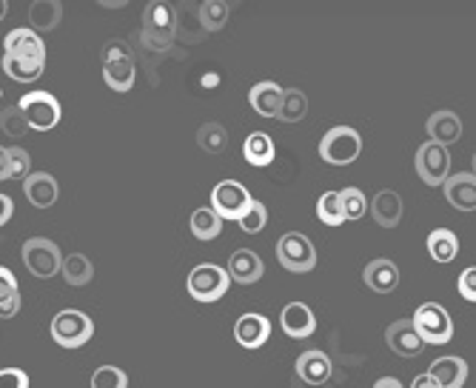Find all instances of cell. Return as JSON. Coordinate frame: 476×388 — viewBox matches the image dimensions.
<instances>
[{
    "label": "cell",
    "mask_w": 476,
    "mask_h": 388,
    "mask_svg": "<svg viewBox=\"0 0 476 388\" xmlns=\"http://www.w3.org/2000/svg\"><path fill=\"white\" fill-rule=\"evenodd\" d=\"M177 35V12L166 0H152L143 12V40L154 52H166Z\"/></svg>",
    "instance_id": "1"
},
{
    "label": "cell",
    "mask_w": 476,
    "mask_h": 388,
    "mask_svg": "<svg viewBox=\"0 0 476 388\" xmlns=\"http://www.w3.org/2000/svg\"><path fill=\"white\" fill-rule=\"evenodd\" d=\"M411 323H414V332L420 334V340L428 343V346H445V343H451L454 337V320L439 303H423L414 311Z\"/></svg>",
    "instance_id": "2"
},
{
    "label": "cell",
    "mask_w": 476,
    "mask_h": 388,
    "mask_svg": "<svg viewBox=\"0 0 476 388\" xmlns=\"http://www.w3.org/2000/svg\"><path fill=\"white\" fill-rule=\"evenodd\" d=\"M103 78H106V86L114 92H128L135 86V78H137L135 54L123 40H114L103 49Z\"/></svg>",
    "instance_id": "3"
},
{
    "label": "cell",
    "mask_w": 476,
    "mask_h": 388,
    "mask_svg": "<svg viewBox=\"0 0 476 388\" xmlns=\"http://www.w3.org/2000/svg\"><path fill=\"white\" fill-rule=\"evenodd\" d=\"M363 152V137L351 126H334L320 140V157L331 166H349Z\"/></svg>",
    "instance_id": "4"
},
{
    "label": "cell",
    "mask_w": 476,
    "mask_h": 388,
    "mask_svg": "<svg viewBox=\"0 0 476 388\" xmlns=\"http://www.w3.org/2000/svg\"><path fill=\"white\" fill-rule=\"evenodd\" d=\"M94 334V323L89 314H83L78 309H66V311H57L54 320H52V337L57 346L63 349H80L86 343L92 340Z\"/></svg>",
    "instance_id": "5"
},
{
    "label": "cell",
    "mask_w": 476,
    "mask_h": 388,
    "mask_svg": "<svg viewBox=\"0 0 476 388\" xmlns=\"http://www.w3.org/2000/svg\"><path fill=\"white\" fill-rule=\"evenodd\" d=\"M18 106L23 111V118L29 123V128H35V132H52L61 120V103H57V97L49 95V92H26Z\"/></svg>",
    "instance_id": "6"
},
{
    "label": "cell",
    "mask_w": 476,
    "mask_h": 388,
    "mask_svg": "<svg viewBox=\"0 0 476 388\" xmlns=\"http://www.w3.org/2000/svg\"><path fill=\"white\" fill-rule=\"evenodd\" d=\"M189 294L200 303H214V300H220L228 285H232V277H228V271L223 266H214V263H203V266H194L189 271Z\"/></svg>",
    "instance_id": "7"
},
{
    "label": "cell",
    "mask_w": 476,
    "mask_h": 388,
    "mask_svg": "<svg viewBox=\"0 0 476 388\" xmlns=\"http://www.w3.org/2000/svg\"><path fill=\"white\" fill-rule=\"evenodd\" d=\"M23 263H26V268L32 271L35 277L49 280V277L57 275V271H61L63 257H61V249H57L54 240L29 237V240L23 243Z\"/></svg>",
    "instance_id": "8"
},
{
    "label": "cell",
    "mask_w": 476,
    "mask_h": 388,
    "mask_svg": "<svg viewBox=\"0 0 476 388\" xmlns=\"http://www.w3.org/2000/svg\"><path fill=\"white\" fill-rule=\"evenodd\" d=\"M277 260L283 263L285 271L306 275V271H311L316 266V249L306 235L288 232L277 240Z\"/></svg>",
    "instance_id": "9"
},
{
    "label": "cell",
    "mask_w": 476,
    "mask_h": 388,
    "mask_svg": "<svg viewBox=\"0 0 476 388\" xmlns=\"http://www.w3.org/2000/svg\"><path fill=\"white\" fill-rule=\"evenodd\" d=\"M251 203H254V197L237 180H223L214 186V192H211V209L217 211L220 220H240L242 214L251 209Z\"/></svg>",
    "instance_id": "10"
},
{
    "label": "cell",
    "mask_w": 476,
    "mask_h": 388,
    "mask_svg": "<svg viewBox=\"0 0 476 388\" xmlns=\"http://www.w3.org/2000/svg\"><path fill=\"white\" fill-rule=\"evenodd\" d=\"M416 171H420L423 183L428 186H445V180L451 177V154L439 143H423L416 149Z\"/></svg>",
    "instance_id": "11"
},
{
    "label": "cell",
    "mask_w": 476,
    "mask_h": 388,
    "mask_svg": "<svg viewBox=\"0 0 476 388\" xmlns=\"http://www.w3.org/2000/svg\"><path fill=\"white\" fill-rule=\"evenodd\" d=\"M4 54L21 57V61L46 63V43L35 32V29H12L4 37Z\"/></svg>",
    "instance_id": "12"
},
{
    "label": "cell",
    "mask_w": 476,
    "mask_h": 388,
    "mask_svg": "<svg viewBox=\"0 0 476 388\" xmlns=\"http://www.w3.org/2000/svg\"><path fill=\"white\" fill-rule=\"evenodd\" d=\"M425 132L431 137V143H439V146H454V143L463 137V120L456 118L454 111L442 109V111H434L425 123Z\"/></svg>",
    "instance_id": "13"
},
{
    "label": "cell",
    "mask_w": 476,
    "mask_h": 388,
    "mask_svg": "<svg viewBox=\"0 0 476 388\" xmlns=\"http://www.w3.org/2000/svg\"><path fill=\"white\" fill-rule=\"evenodd\" d=\"M283 86L274 83V80H259L251 86L249 92V103L251 109L259 114V118H277L280 106H283Z\"/></svg>",
    "instance_id": "14"
},
{
    "label": "cell",
    "mask_w": 476,
    "mask_h": 388,
    "mask_svg": "<svg viewBox=\"0 0 476 388\" xmlns=\"http://www.w3.org/2000/svg\"><path fill=\"white\" fill-rule=\"evenodd\" d=\"M280 326H283V332L288 337H294V340H306L314 334V328H316V318H314V311L306 306V303H288L280 314Z\"/></svg>",
    "instance_id": "15"
},
{
    "label": "cell",
    "mask_w": 476,
    "mask_h": 388,
    "mask_svg": "<svg viewBox=\"0 0 476 388\" xmlns=\"http://www.w3.org/2000/svg\"><path fill=\"white\" fill-rule=\"evenodd\" d=\"M294 371H297V377H300L302 383L323 385V383H328V377H331V357H328L325 351H320V349L302 351V354L297 357Z\"/></svg>",
    "instance_id": "16"
},
{
    "label": "cell",
    "mask_w": 476,
    "mask_h": 388,
    "mask_svg": "<svg viewBox=\"0 0 476 388\" xmlns=\"http://www.w3.org/2000/svg\"><path fill=\"white\" fill-rule=\"evenodd\" d=\"M385 343H388V349H391L394 354H399V357H416L425 346V343L420 340V334L414 332L411 320H397V323L388 326Z\"/></svg>",
    "instance_id": "17"
},
{
    "label": "cell",
    "mask_w": 476,
    "mask_h": 388,
    "mask_svg": "<svg viewBox=\"0 0 476 388\" xmlns=\"http://www.w3.org/2000/svg\"><path fill=\"white\" fill-rule=\"evenodd\" d=\"M363 280L371 292L377 294H391L399 283V268L394 260H388V257H377V260H371L363 271Z\"/></svg>",
    "instance_id": "18"
},
{
    "label": "cell",
    "mask_w": 476,
    "mask_h": 388,
    "mask_svg": "<svg viewBox=\"0 0 476 388\" xmlns=\"http://www.w3.org/2000/svg\"><path fill=\"white\" fill-rule=\"evenodd\" d=\"M271 334V323L263 314H242L234 323V337L242 349H259L266 346V340Z\"/></svg>",
    "instance_id": "19"
},
{
    "label": "cell",
    "mask_w": 476,
    "mask_h": 388,
    "mask_svg": "<svg viewBox=\"0 0 476 388\" xmlns=\"http://www.w3.org/2000/svg\"><path fill=\"white\" fill-rule=\"evenodd\" d=\"M445 200L459 211H476V177L473 175H451L445 180Z\"/></svg>",
    "instance_id": "20"
},
{
    "label": "cell",
    "mask_w": 476,
    "mask_h": 388,
    "mask_svg": "<svg viewBox=\"0 0 476 388\" xmlns=\"http://www.w3.org/2000/svg\"><path fill=\"white\" fill-rule=\"evenodd\" d=\"M228 277L234 283H242V285H251L263 277V260H259V254L251 252V249H237L232 254V260H228Z\"/></svg>",
    "instance_id": "21"
},
{
    "label": "cell",
    "mask_w": 476,
    "mask_h": 388,
    "mask_svg": "<svg viewBox=\"0 0 476 388\" xmlns=\"http://www.w3.org/2000/svg\"><path fill=\"white\" fill-rule=\"evenodd\" d=\"M428 375L439 383V388H463L468 380V363L463 357H439L431 363Z\"/></svg>",
    "instance_id": "22"
},
{
    "label": "cell",
    "mask_w": 476,
    "mask_h": 388,
    "mask_svg": "<svg viewBox=\"0 0 476 388\" xmlns=\"http://www.w3.org/2000/svg\"><path fill=\"white\" fill-rule=\"evenodd\" d=\"M23 192L32 206L49 209L57 200V180L52 175H46V171H32V175L23 180Z\"/></svg>",
    "instance_id": "23"
},
{
    "label": "cell",
    "mask_w": 476,
    "mask_h": 388,
    "mask_svg": "<svg viewBox=\"0 0 476 388\" xmlns=\"http://www.w3.org/2000/svg\"><path fill=\"white\" fill-rule=\"evenodd\" d=\"M371 214L382 228H397L402 220V197L394 189H382L371 200Z\"/></svg>",
    "instance_id": "24"
},
{
    "label": "cell",
    "mask_w": 476,
    "mask_h": 388,
    "mask_svg": "<svg viewBox=\"0 0 476 388\" xmlns=\"http://www.w3.org/2000/svg\"><path fill=\"white\" fill-rule=\"evenodd\" d=\"M274 154H277V149H274V140L266 132H254V135L245 137V143H242L245 163H251L257 169L271 166L274 163Z\"/></svg>",
    "instance_id": "25"
},
{
    "label": "cell",
    "mask_w": 476,
    "mask_h": 388,
    "mask_svg": "<svg viewBox=\"0 0 476 388\" xmlns=\"http://www.w3.org/2000/svg\"><path fill=\"white\" fill-rule=\"evenodd\" d=\"M63 18V4L61 0H35L29 6V21H32L35 32H52Z\"/></svg>",
    "instance_id": "26"
},
{
    "label": "cell",
    "mask_w": 476,
    "mask_h": 388,
    "mask_svg": "<svg viewBox=\"0 0 476 388\" xmlns=\"http://www.w3.org/2000/svg\"><path fill=\"white\" fill-rule=\"evenodd\" d=\"M428 254L434 257L437 263H451L459 254V240L451 228H434L428 235Z\"/></svg>",
    "instance_id": "27"
},
{
    "label": "cell",
    "mask_w": 476,
    "mask_h": 388,
    "mask_svg": "<svg viewBox=\"0 0 476 388\" xmlns=\"http://www.w3.org/2000/svg\"><path fill=\"white\" fill-rule=\"evenodd\" d=\"M61 271H63V280L69 285H75V289H80V285H89L92 277H94V266H92V260L86 254H69V257H63Z\"/></svg>",
    "instance_id": "28"
},
{
    "label": "cell",
    "mask_w": 476,
    "mask_h": 388,
    "mask_svg": "<svg viewBox=\"0 0 476 388\" xmlns=\"http://www.w3.org/2000/svg\"><path fill=\"white\" fill-rule=\"evenodd\" d=\"M21 309V292H18V280L9 268L0 266V320L14 318Z\"/></svg>",
    "instance_id": "29"
},
{
    "label": "cell",
    "mask_w": 476,
    "mask_h": 388,
    "mask_svg": "<svg viewBox=\"0 0 476 388\" xmlns=\"http://www.w3.org/2000/svg\"><path fill=\"white\" fill-rule=\"evenodd\" d=\"M220 228H223V220L217 218V211H214L211 206H203V209H197L192 214V235L197 240L209 243V240H214L220 235Z\"/></svg>",
    "instance_id": "30"
},
{
    "label": "cell",
    "mask_w": 476,
    "mask_h": 388,
    "mask_svg": "<svg viewBox=\"0 0 476 388\" xmlns=\"http://www.w3.org/2000/svg\"><path fill=\"white\" fill-rule=\"evenodd\" d=\"M0 66H4V71L18 83H35L43 69H46V63H35V61H21V57H9L4 54V61H0Z\"/></svg>",
    "instance_id": "31"
},
{
    "label": "cell",
    "mask_w": 476,
    "mask_h": 388,
    "mask_svg": "<svg viewBox=\"0 0 476 388\" xmlns=\"http://www.w3.org/2000/svg\"><path fill=\"white\" fill-rule=\"evenodd\" d=\"M308 114V97L306 92L300 89H285L283 92V106H280V114L277 118L283 123H300L302 118Z\"/></svg>",
    "instance_id": "32"
},
{
    "label": "cell",
    "mask_w": 476,
    "mask_h": 388,
    "mask_svg": "<svg viewBox=\"0 0 476 388\" xmlns=\"http://www.w3.org/2000/svg\"><path fill=\"white\" fill-rule=\"evenodd\" d=\"M197 146L209 152V154H223L226 146H228V132L220 126V123H206L200 126L197 132Z\"/></svg>",
    "instance_id": "33"
},
{
    "label": "cell",
    "mask_w": 476,
    "mask_h": 388,
    "mask_svg": "<svg viewBox=\"0 0 476 388\" xmlns=\"http://www.w3.org/2000/svg\"><path fill=\"white\" fill-rule=\"evenodd\" d=\"M316 218H320L325 226H342L345 223L340 192H325L320 200H316Z\"/></svg>",
    "instance_id": "34"
},
{
    "label": "cell",
    "mask_w": 476,
    "mask_h": 388,
    "mask_svg": "<svg viewBox=\"0 0 476 388\" xmlns=\"http://www.w3.org/2000/svg\"><path fill=\"white\" fill-rule=\"evenodd\" d=\"M228 14H232L228 4H220V0H206V4L200 6V23H203L209 32H220L228 21Z\"/></svg>",
    "instance_id": "35"
},
{
    "label": "cell",
    "mask_w": 476,
    "mask_h": 388,
    "mask_svg": "<svg viewBox=\"0 0 476 388\" xmlns=\"http://www.w3.org/2000/svg\"><path fill=\"white\" fill-rule=\"evenodd\" d=\"M340 200H342V214H345V220H359V218H365V209H368V200L365 194L359 192V189H342L340 192Z\"/></svg>",
    "instance_id": "36"
},
{
    "label": "cell",
    "mask_w": 476,
    "mask_h": 388,
    "mask_svg": "<svg viewBox=\"0 0 476 388\" xmlns=\"http://www.w3.org/2000/svg\"><path fill=\"white\" fill-rule=\"evenodd\" d=\"M0 128H4L9 137H23L29 132V123H26V118H23V111H21L18 103L6 106L4 111H0Z\"/></svg>",
    "instance_id": "37"
},
{
    "label": "cell",
    "mask_w": 476,
    "mask_h": 388,
    "mask_svg": "<svg viewBox=\"0 0 476 388\" xmlns=\"http://www.w3.org/2000/svg\"><path fill=\"white\" fill-rule=\"evenodd\" d=\"M128 377L118 366H100L92 375V388H126Z\"/></svg>",
    "instance_id": "38"
},
{
    "label": "cell",
    "mask_w": 476,
    "mask_h": 388,
    "mask_svg": "<svg viewBox=\"0 0 476 388\" xmlns=\"http://www.w3.org/2000/svg\"><path fill=\"white\" fill-rule=\"evenodd\" d=\"M237 223H240V228H242L245 235H257V232H263V228H266V223H268V211H266L263 203H259V200H254L251 209L245 211Z\"/></svg>",
    "instance_id": "39"
},
{
    "label": "cell",
    "mask_w": 476,
    "mask_h": 388,
    "mask_svg": "<svg viewBox=\"0 0 476 388\" xmlns=\"http://www.w3.org/2000/svg\"><path fill=\"white\" fill-rule=\"evenodd\" d=\"M32 175V157L26 149H9V180H26Z\"/></svg>",
    "instance_id": "40"
},
{
    "label": "cell",
    "mask_w": 476,
    "mask_h": 388,
    "mask_svg": "<svg viewBox=\"0 0 476 388\" xmlns=\"http://www.w3.org/2000/svg\"><path fill=\"white\" fill-rule=\"evenodd\" d=\"M459 294H463L468 303H476V266L465 268L463 275H459Z\"/></svg>",
    "instance_id": "41"
},
{
    "label": "cell",
    "mask_w": 476,
    "mask_h": 388,
    "mask_svg": "<svg viewBox=\"0 0 476 388\" xmlns=\"http://www.w3.org/2000/svg\"><path fill=\"white\" fill-rule=\"evenodd\" d=\"M0 388H29V375L21 368L0 371Z\"/></svg>",
    "instance_id": "42"
},
{
    "label": "cell",
    "mask_w": 476,
    "mask_h": 388,
    "mask_svg": "<svg viewBox=\"0 0 476 388\" xmlns=\"http://www.w3.org/2000/svg\"><path fill=\"white\" fill-rule=\"evenodd\" d=\"M12 211H14L12 197H9V194H0V226H6V223H9Z\"/></svg>",
    "instance_id": "43"
},
{
    "label": "cell",
    "mask_w": 476,
    "mask_h": 388,
    "mask_svg": "<svg viewBox=\"0 0 476 388\" xmlns=\"http://www.w3.org/2000/svg\"><path fill=\"white\" fill-rule=\"evenodd\" d=\"M411 388H439V383L434 380L425 371V375H420V377H414V383H411Z\"/></svg>",
    "instance_id": "44"
},
{
    "label": "cell",
    "mask_w": 476,
    "mask_h": 388,
    "mask_svg": "<svg viewBox=\"0 0 476 388\" xmlns=\"http://www.w3.org/2000/svg\"><path fill=\"white\" fill-rule=\"evenodd\" d=\"M0 180H9V149L0 146Z\"/></svg>",
    "instance_id": "45"
},
{
    "label": "cell",
    "mask_w": 476,
    "mask_h": 388,
    "mask_svg": "<svg viewBox=\"0 0 476 388\" xmlns=\"http://www.w3.org/2000/svg\"><path fill=\"white\" fill-rule=\"evenodd\" d=\"M373 388H402V383L397 377H382V380L373 383Z\"/></svg>",
    "instance_id": "46"
},
{
    "label": "cell",
    "mask_w": 476,
    "mask_h": 388,
    "mask_svg": "<svg viewBox=\"0 0 476 388\" xmlns=\"http://www.w3.org/2000/svg\"><path fill=\"white\" fill-rule=\"evenodd\" d=\"M6 14H9V4H6V0H0V21H4Z\"/></svg>",
    "instance_id": "47"
},
{
    "label": "cell",
    "mask_w": 476,
    "mask_h": 388,
    "mask_svg": "<svg viewBox=\"0 0 476 388\" xmlns=\"http://www.w3.org/2000/svg\"><path fill=\"white\" fill-rule=\"evenodd\" d=\"M473 177H476V154H473Z\"/></svg>",
    "instance_id": "48"
}]
</instances>
